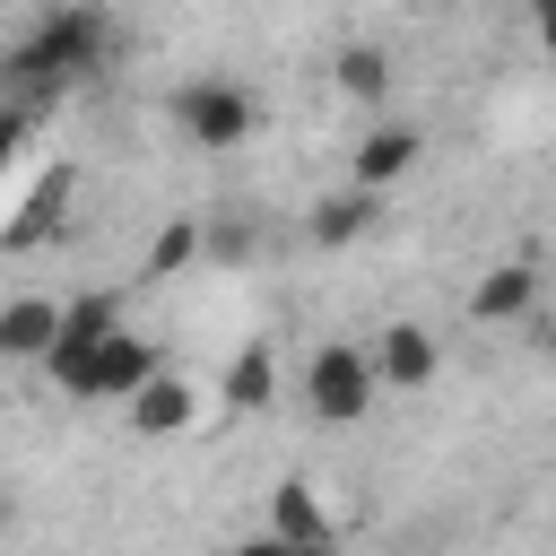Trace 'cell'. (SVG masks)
I'll list each match as a JSON object with an SVG mask.
<instances>
[{"label":"cell","mask_w":556,"mask_h":556,"mask_svg":"<svg viewBox=\"0 0 556 556\" xmlns=\"http://www.w3.org/2000/svg\"><path fill=\"white\" fill-rule=\"evenodd\" d=\"M374 356V382H400V391H417V382H434V330H417V321H391L382 330V348H365Z\"/></svg>","instance_id":"ba28073f"},{"label":"cell","mask_w":556,"mask_h":556,"mask_svg":"<svg viewBox=\"0 0 556 556\" xmlns=\"http://www.w3.org/2000/svg\"><path fill=\"white\" fill-rule=\"evenodd\" d=\"M0 521H9V486H0Z\"/></svg>","instance_id":"ffe728a7"},{"label":"cell","mask_w":556,"mask_h":556,"mask_svg":"<svg viewBox=\"0 0 556 556\" xmlns=\"http://www.w3.org/2000/svg\"><path fill=\"white\" fill-rule=\"evenodd\" d=\"M269 539H287V547H330V521H321V504H313L304 478H287V486L269 495Z\"/></svg>","instance_id":"4fadbf2b"},{"label":"cell","mask_w":556,"mask_h":556,"mask_svg":"<svg viewBox=\"0 0 556 556\" xmlns=\"http://www.w3.org/2000/svg\"><path fill=\"white\" fill-rule=\"evenodd\" d=\"M530 304H539V269H530V261H504V269H486V287L469 295V313H478V321H521Z\"/></svg>","instance_id":"7c38bea8"},{"label":"cell","mask_w":556,"mask_h":556,"mask_svg":"<svg viewBox=\"0 0 556 556\" xmlns=\"http://www.w3.org/2000/svg\"><path fill=\"white\" fill-rule=\"evenodd\" d=\"M191 235H200V261H208V269H243V261L261 252V217H252V208H208Z\"/></svg>","instance_id":"30bf717a"},{"label":"cell","mask_w":556,"mask_h":556,"mask_svg":"<svg viewBox=\"0 0 556 556\" xmlns=\"http://www.w3.org/2000/svg\"><path fill=\"white\" fill-rule=\"evenodd\" d=\"M52 330H61V304H52V295H17V304H0V365H43Z\"/></svg>","instance_id":"9c48e42d"},{"label":"cell","mask_w":556,"mask_h":556,"mask_svg":"<svg viewBox=\"0 0 556 556\" xmlns=\"http://www.w3.org/2000/svg\"><path fill=\"white\" fill-rule=\"evenodd\" d=\"M226 556H330V547H287V539L261 530V539H243V547H226Z\"/></svg>","instance_id":"ac0fdd59"},{"label":"cell","mask_w":556,"mask_h":556,"mask_svg":"<svg viewBox=\"0 0 556 556\" xmlns=\"http://www.w3.org/2000/svg\"><path fill=\"white\" fill-rule=\"evenodd\" d=\"M122 408H130V434L165 443V434H182V426L200 417V391H191L182 374H165V365H156V374H148V382H139V391H130Z\"/></svg>","instance_id":"8992f818"},{"label":"cell","mask_w":556,"mask_h":556,"mask_svg":"<svg viewBox=\"0 0 556 556\" xmlns=\"http://www.w3.org/2000/svg\"><path fill=\"white\" fill-rule=\"evenodd\" d=\"M330 78H339V96H356V104H382V96H391V61H382L374 43H348V52L330 61Z\"/></svg>","instance_id":"2e32d148"},{"label":"cell","mask_w":556,"mask_h":556,"mask_svg":"<svg viewBox=\"0 0 556 556\" xmlns=\"http://www.w3.org/2000/svg\"><path fill=\"white\" fill-rule=\"evenodd\" d=\"M61 200H70V165H52V174L26 191V217H17V226H0V252H26V243H43V235L61 226Z\"/></svg>","instance_id":"5bb4252c"},{"label":"cell","mask_w":556,"mask_h":556,"mask_svg":"<svg viewBox=\"0 0 556 556\" xmlns=\"http://www.w3.org/2000/svg\"><path fill=\"white\" fill-rule=\"evenodd\" d=\"M304 408H313L321 426H356V417L374 408V356L348 348V339L313 348V365H304Z\"/></svg>","instance_id":"7a4b0ae2"},{"label":"cell","mask_w":556,"mask_h":556,"mask_svg":"<svg viewBox=\"0 0 556 556\" xmlns=\"http://www.w3.org/2000/svg\"><path fill=\"white\" fill-rule=\"evenodd\" d=\"M269 391H278V356L269 348H235V365H226V408H269Z\"/></svg>","instance_id":"9a60e30c"},{"label":"cell","mask_w":556,"mask_h":556,"mask_svg":"<svg viewBox=\"0 0 556 556\" xmlns=\"http://www.w3.org/2000/svg\"><path fill=\"white\" fill-rule=\"evenodd\" d=\"M17 139H26V113H9V104H0V174H9V156H17Z\"/></svg>","instance_id":"d6986e66"},{"label":"cell","mask_w":556,"mask_h":556,"mask_svg":"<svg viewBox=\"0 0 556 556\" xmlns=\"http://www.w3.org/2000/svg\"><path fill=\"white\" fill-rule=\"evenodd\" d=\"M174 130L191 148H243L252 139V96L226 87V78H191V87H174Z\"/></svg>","instance_id":"3957f363"},{"label":"cell","mask_w":556,"mask_h":556,"mask_svg":"<svg viewBox=\"0 0 556 556\" xmlns=\"http://www.w3.org/2000/svg\"><path fill=\"white\" fill-rule=\"evenodd\" d=\"M156 365H165V356H156V339H139V330L122 321V330H113V339H104V348L70 374V400H130Z\"/></svg>","instance_id":"277c9868"},{"label":"cell","mask_w":556,"mask_h":556,"mask_svg":"<svg viewBox=\"0 0 556 556\" xmlns=\"http://www.w3.org/2000/svg\"><path fill=\"white\" fill-rule=\"evenodd\" d=\"M374 208H382V200L348 182V191H330V200H313V217H304V235H313L321 252H339V243H356V235L374 226Z\"/></svg>","instance_id":"8fae6325"},{"label":"cell","mask_w":556,"mask_h":556,"mask_svg":"<svg viewBox=\"0 0 556 556\" xmlns=\"http://www.w3.org/2000/svg\"><path fill=\"white\" fill-rule=\"evenodd\" d=\"M182 261H200V235H191V217H182V226H165V235L148 243V261H139V278H174Z\"/></svg>","instance_id":"e0dca14e"},{"label":"cell","mask_w":556,"mask_h":556,"mask_svg":"<svg viewBox=\"0 0 556 556\" xmlns=\"http://www.w3.org/2000/svg\"><path fill=\"white\" fill-rule=\"evenodd\" d=\"M113 330H122V295H70V304H61V330H52V348H43V374L70 391V374H78Z\"/></svg>","instance_id":"5b68a950"},{"label":"cell","mask_w":556,"mask_h":556,"mask_svg":"<svg viewBox=\"0 0 556 556\" xmlns=\"http://www.w3.org/2000/svg\"><path fill=\"white\" fill-rule=\"evenodd\" d=\"M104 52H113V17H104L96 0H70V9H52L43 26H26V35L0 52V104L35 122L52 96L87 87V78L104 70Z\"/></svg>","instance_id":"6da1fadb"},{"label":"cell","mask_w":556,"mask_h":556,"mask_svg":"<svg viewBox=\"0 0 556 556\" xmlns=\"http://www.w3.org/2000/svg\"><path fill=\"white\" fill-rule=\"evenodd\" d=\"M417 156H426V130H417V122H382V130H365V139H356V191L400 182Z\"/></svg>","instance_id":"52a82bcc"}]
</instances>
